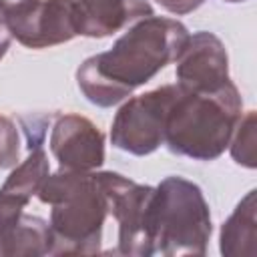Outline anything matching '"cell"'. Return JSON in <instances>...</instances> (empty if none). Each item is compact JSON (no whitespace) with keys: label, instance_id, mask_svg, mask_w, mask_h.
I'll use <instances>...</instances> for the list:
<instances>
[{"label":"cell","instance_id":"obj_1","mask_svg":"<svg viewBox=\"0 0 257 257\" xmlns=\"http://www.w3.org/2000/svg\"><path fill=\"white\" fill-rule=\"evenodd\" d=\"M187 38V26L175 18H141L106 52L88 56L78 66V88L88 102L100 108L114 106L175 62Z\"/></svg>","mask_w":257,"mask_h":257},{"label":"cell","instance_id":"obj_2","mask_svg":"<svg viewBox=\"0 0 257 257\" xmlns=\"http://www.w3.org/2000/svg\"><path fill=\"white\" fill-rule=\"evenodd\" d=\"M36 197L50 205V255H94L100 251L108 197L96 171L60 169L48 175Z\"/></svg>","mask_w":257,"mask_h":257},{"label":"cell","instance_id":"obj_3","mask_svg":"<svg viewBox=\"0 0 257 257\" xmlns=\"http://www.w3.org/2000/svg\"><path fill=\"white\" fill-rule=\"evenodd\" d=\"M241 108L243 100L233 80L213 92H195L179 84L165 120L163 145L193 161H215L229 147Z\"/></svg>","mask_w":257,"mask_h":257},{"label":"cell","instance_id":"obj_4","mask_svg":"<svg viewBox=\"0 0 257 257\" xmlns=\"http://www.w3.org/2000/svg\"><path fill=\"white\" fill-rule=\"evenodd\" d=\"M211 233V213L199 185L171 175L155 187L151 219L153 253L201 257L207 253Z\"/></svg>","mask_w":257,"mask_h":257},{"label":"cell","instance_id":"obj_5","mask_svg":"<svg viewBox=\"0 0 257 257\" xmlns=\"http://www.w3.org/2000/svg\"><path fill=\"white\" fill-rule=\"evenodd\" d=\"M106 197L108 215L118 225V241L112 253L126 257H149L153 255V199L155 187L139 185L120 173H100Z\"/></svg>","mask_w":257,"mask_h":257},{"label":"cell","instance_id":"obj_6","mask_svg":"<svg viewBox=\"0 0 257 257\" xmlns=\"http://www.w3.org/2000/svg\"><path fill=\"white\" fill-rule=\"evenodd\" d=\"M177 94L175 82L128 98L112 118V147L137 157L155 153L165 143V120Z\"/></svg>","mask_w":257,"mask_h":257},{"label":"cell","instance_id":"obj_7","mask_svg":"<svg viewBox=\"0 0 257 257\" xmlns=\"http://www.w3.org/2000/svg\"><path fill=\"white\" fill-rule=\"evenodd\" d=\"M177 62V84L195 92H213L231 82L227 48L207 30L189 34Z\"/></svg>","mask_w":257,"mask_h":257},{"label":"cell","instance_id":"obj_8","mask_svg":"<svg viewBox=\"0 0 257 257\" xmlns=\"http://www.w3.org/2000/svg\"><path fill=\"white\" fill-rule=\"evenodd\" d=\"M50 153L60 169L96 171L104 163V135L86 116L60 114L52 124Z\"/></svg>","mask_w":257,"mask_h":257},{"label":"cell","instance_id":"obj_9","mask_svg":"<svg viewBox=\"0 0 257 257\" xmlns=\"http://www.w3.org/2000/svg\"><path fill=\"white\" fill-rule=\"evenodd\" d=\"M78 34L88 38H104L122 30L141 18L153 16L147 0H76Z\"/></svg>","mask_w":257,"mask_h":257},{"label":"cell","instance_id":"obj_10","mask_svg":"<svg viewBox=\"0 0 257 257\" xmlns=\"http://www.w3.org/2000/svg\"><path fill=\"white\" fill-rule=\"evenodd\" d=\"M78 36V6L76 0H42L34 18L26 48H48Z\"/></svg>","mask_w":257,"mask_h":257},{"label":"cell","instance_id":"obj_11","mask_svg":"<svg viewBox=\"0 0 257 257\" xmlns=\"http://www.w3.org/2000/svg\"><path fill=\"white\" fill-rule=\"evenodd\" d=\"M257 191L251 189L221 225L219 249L225 257H255L257 253Z\"/></svg>","mask_w":257,"mask_h":257},{"label":"cell","instance_id":"obj_12","mask_svg":"<svg viewBox=\"0 0 257 257\" xmlns=\"http://www.w3.org/2000/svg\"><path fill=\"white\" fill-rule=\"evenodd\" d=\"M52 233L48 221L22 213L20 219L0 233V257L50 255Z\"/></svg>","mask_w":257,"mask_h":257},{"label":"cell","instance_id":"obj_13","mask_svg":"<svg viewBox=\"0 0 257 257\" xmlns=\"http://www.w3.org/2000/svg\"><path fill=\"white\" fill-rule=\"evenodd\" d=\"M42 0H0V20L20 44H24Z\"/></svg>","mask_w":257,"mask_h":257},{"label":"cell","instance_id":"obj_14","mask_svg":"<svg viewBox=\"0 0 257 257\" xmlns=\"http://www.w3.org/2000/svg\"><path fill=\"white\" fill-rule=\"evenodd\" d=\"M231 147V157L237 165H243L247 169H255L257 167V114L255 110H247L245 116L241 114L233 137L229 141Z\"/></svg>","mask_w":257,"mask_h":257},{"label":"cell","instance_id":"obj_15","mask_svg":"<svg viewBox=\"0 0 257 257\" xmlns=\"http://www.w3.org/2000/svg\"><path fill=\"white\" fill-rule=\"evenodd\" d=\"M20 157V135L16 124L0 114V171L16 167Z\"/></svg>","mask_w":257,"mask_h":257},{"label":"cell","instance_id":"obj_16","mask_svg":"<svg viewBox=\"0 0 257 257\" xmlns=\"http://www.w3.org/2000/svg\"><path fill=\"white\" fill-rule=\"evenodd\" d=\"M205 0H157V4H161V8H165L167 12L175 14V16H183L189 14L193 10H197Z\"/></svg>","mask_w":257,"mask_h":257},{"label":"cell","instance_id":"obj_17","mask_svg":"<svg viewBox=\"0 0 257 257\" xmlns=\"http://www.w3.org/2000/svg\"><path fill=\"white\" fill-rule=\"evenodd\" d=\"M10 40H12L10 32L6 30V26H4V24H2V20H0V60L4 58V54H6L8 46H10Z\"/></svg>","mask_w":257,"mask_h":257},{"label":"cell","instance_id":"obj_18","mask_svg":"<svg viewBox=\"0 0 257 257\" xmlns=\"http://www.w3.org/2000/svg\"><path fill=\"white\" fill-rule=\"evenodd\" d=\"M225 2H231V4H235V2H245V0H225Z\"/></svg>","mask_w":257,"mask_h":257}]
</instances>
